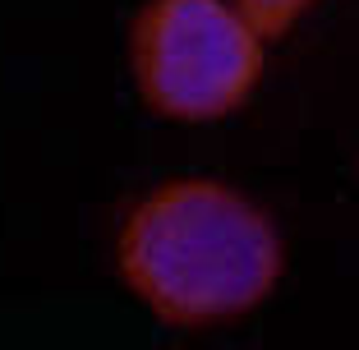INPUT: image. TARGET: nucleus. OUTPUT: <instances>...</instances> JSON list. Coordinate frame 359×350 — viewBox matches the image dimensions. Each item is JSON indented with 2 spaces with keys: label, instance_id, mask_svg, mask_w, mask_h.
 Instances as JSON below:
<instances>
[{
  "label": "nucleus",
  "instance_id": "obj_1",
  "mask_svg": "<svg viewBox=\"0 0 359 350\" xmlns=\"http://www.w3.org/2000/svg\"><path fill=\"white\" fill-rule=\"evenodd\" d=\"M120 276L161 323L208 328L267 299L281 276V240L235 189L180 180L148 194L125 222Z\"/></svg>",
  "mask_w": 359,
  "mask_h": 350
},
{
  "label": "nucleus",
  "instance_id": "obj_2",
  "mask_svg": "<svg viewBox=\"0 0 359 350\" xmlns=\"http://www.w3.org/2000/svg\"><path fill=\"white\" fill-rule=\"evenodd\" d=\"M263 32L222 0H152L134 23V79L157 116L217 120L258 83Z\"/></svg>",
  "mask_w": 359,
  "mask_h": 350
},
{
  "label": "nucleus",
  "instance_id": "obj_3",
  "mask_svg": "<svg viewBox=\"0 0 359 350\" xmlns=\"http://www.w3.org/2000/svg\"><path fill=\"white\" fill-rule=\"evenodd\" d=\"M235 5H240V14L254 23L263 37H281V32H290V23H295L313 0H235Z\"/></svg>",
  "mask_w": 359,
  "mask_h": 350
}]
</instances>
